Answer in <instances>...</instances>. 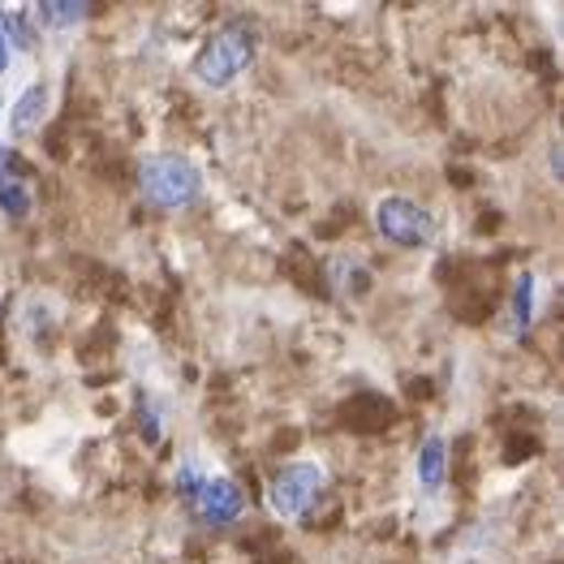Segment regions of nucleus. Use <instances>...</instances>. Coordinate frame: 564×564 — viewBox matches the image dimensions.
<instances>
[{
    "label": "nucleus",
    "mask_w": 564,
    "mask_h": 564,
    "mask_svg": "<svg viewBox=\"0 0 564 564\" xmlns=\"http://www.w3.org/2000/svg\"><path fill=\"white\" fill-rule=\"evenodd\" d=\"M259 47H263V31H259L254 18H246V13L225 18V22L203 40V47L194 52L189 78H194L203 91H234L237 83L254 69Z\"/></svg>",
    "instance_id": "1"
},
{
    "label": "nucleus",
    "mask_w": 564,
    "mask_h": 564,
    "mask_svg": "<svg viewBox=\"0 0 564 564\" xmlns=\"http://www.w3.org/2000/svg\"><path fill=\"white\" fill-rule=\"evenodd\" d=\"M177 491L186 496L189 518L207 530H225L246 513V491L198 453H186L177 462Z\"/></svg>",
    "instance_id": "2"
},
{
    "label": "nucleus",
    "mask_w": 564,
    "mask_h": 564,
    "mask_svg": "<svg viewBox=\"0 0 564 564\" xmlns=\"http://www.w3.org/2000/svg\"><path fill=\"white\" fill-rule=\"evenodd\" d=\"M203 169L182 151H155L139 169V194L155 212H186L203 198Z\"/></svg>",
    "instance_id": "3"
},
{
    "label": "nucleus",
    "mask_w": 564,
    "mask_h": 564,
    "mask_svg": "<svg viewBox=\"0 0 564 564\" xmlns=\"http://www.w3.org/2000/svg\"><path fill=\"white\" fill-rule=\"evenodd\" d=\"M324 491H328V466L324 462H315V457L289 462L268 482V513L276 521H284V525H302V521L319 509Z\"/></svg>",
    "instance_id": "4"
},
{
    "label": "nucleus",
    "mask_w": 564,
    "mask_h": 564,
    "mask_svg": "<svg viewBox=\"0 0 564 564\" xmlns=\"http://www.w3.org/2000/svg\"><path fill=\"white\" fill-rule=\"evenodd\" d=\"M371 220H376V234L388 246H397V250H426L440 234L435 216L426 212L423 203L405 198V194H383L376 203V212H371Z\"/></svg>",
    "instance_id": "5"
},
{
    "label": "nucleus",
    "mask_w": 564,
    "mask_h": 564,
    "mask_svg": "<svg viewBox=\"0 0 564 564\" xmlns=\"http://www.w3.org/2000/svg\"><path fill=\"white\" fill-rule=\"evenodd\" d=\"M444 487H448V435L431 431L414 453V491L423 505L444 513Z\"/></svg>",
    "instance_id": "6"
},
{
    "label": "nucleus",
    "mask_w": 564,
    "mask_h": 564,
    "mask_svg": "<svg viewBox=\"0 0 564 564\" xmlns=\"http://www.w3.org/2000/svg\"><path fill=\"white\" fill-rule=\"evenodd\" d=\"M52 104H56V87L47 78H35L26 83L13 104H4V117H9V134L13 139H35L52 117Z\"/></svg>",
    "instance_id": "7"
},
{
    "label": "nucleus",
    "mask_w": 564,
    "mask_h": 564,
    "mask_svg": "<svg viewBox=\"0 0 564 564\" xmlns=\"http://www.w3.org/2000/svg\"><path fill=\"white\" fill-rule=\"evenodd\" d=\"M26 18L40 31V40L44 35H69L91 18V4L87 0H44V4H31Z\"/></svg>",
    "instance_id": "8"
},
{
    "label": "nucleus",
    "mask_w": 564,
    "mask_h": 564,
    "mask_svg": "<svg viewBox=\"0 0 564 564\" xmlns=\"http://www.w3.org/2000/svg\"><path fill=\"white\" fill-rule=\"evenodd\" d=\"M534 315H539V276L521 272L513 293H509V306H505V336L525 340V332L534 328Z\"/></svg>",
    "instance_id": "9"
},
{
    "label": "nucleus",
    "mask_w": 564,
    "mask_h": 564,
    "mask_svg": "<svg viewBox=\"0 0 564 564\" xmlns=\"http://www.w3.org/2000/svg\"><path fill=\"white\" fill-rule=\"evenodd\" d=\"M328 281L340 297H362L371 289V268L354 254H332L328 259Z\"/></svg>",
    "instance_id": "10"
},
{
    "label": "nucleus",
    "mask_w": 564,
    "mask_h": 564,
    "mask_svg": "<svg viewBox=\"0 0 564 564\" xmlns=\"http://www.w3.org/2000/svg\"><path fill=\"white\" fill-rule=\"evenodd\" d=\"M18 319H22V332H26V336L44 340V336H52V328H56V302H52L47 293H31V297L22 302V311H18Z\"/></svg>",
    "instance_id": "11"
},
{
    "label": "nucleus",
    "mask_w": 564,
    "mask_h": 564,
    "mask_svg": "<svg viewBox=\"0 0 564 564\" xmlns=\"http://www.w3.org/2000/svg\"><path fill=\"white\" fill-rule=\"evenodd\" d=\"M0 212L9 216V220H26L31 212H35V198H31V189L22 177H9L4 186H0Z\"/></svg>",
    "instance_id": "12"
},
{
    "label": "nucleus",
    "mask_w": 564,
    "mask_h": 564,
    "mask_svg": "<svg viewBox=\"0 0 564 564\" xmlns=\"http://www.w3.org/2000/svg\"><path fill=\"white\" fill-rule=\"evenodd\" d=\"M13 65H18V56H13V47H9V35H4V26H0V78H4Z\"/></svg>",
    "instance_id": "13"
},
{
    "label": "nucleus",
    "mask_w": 564,
    "mask_h": 564,
    "mask_svg": "<svg viewBox=\"0 0 564 564\" xmlns=\"http://www.w3.org/2000/svg\"><path fill=\"white\" fill-rule=\"evenodd\" d=\"M9 177H18V173H13V147H9V142H0V186H4Z\"/></svg>",
    "instance_id": "14"
},
{
    "label": "nucleus",
    "mask_w": 564,
    "mask_h": 564,
    "mask_svg": "<svg viewBox=\"0 0 564 564\" xmlns=\"http://www.w3.org/2000/svg\"><path fill=\"white\" fill-rule=\"evenodd\" d=\"M547 173H552V182H561V173H564L561 142H552V147H547Z\"/></svg>",
    "instance_id": "15"
},
{
    "label": "nucleus",
    "mask_w": 564,
    "mask_h": 564,
    "mask_svg": "<svg viewBox=\"0 0 564 564\" xmlns=\"http://www.w3.org/2000/svg\"><path fill=\"white\" fill-rule=\"evenodd\" d=\"M0 121H4V95H0Z\"/></svg>",
    "instance_id": "16"
}]
</instances>
